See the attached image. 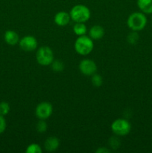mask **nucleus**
<instances>
[{"label": "nucleus", "instance_id": "1", "mask_svg": "<svg viewBox=\"0 0 152 153\" xmlns=\"http://www.w3.org/2000/svg\"><path fill=\"white\" fill-rule=\"evenodd\" d=\"M148 19L142 12H134L129 15L127 19L128 28L134 31H139L144 29L147 25Z\"/></svg>", "mask_w": 152, "mask_h": 153}, {"label": "nucleus", "instance_id": "2", "mask_svg": "<svg viewBox=\"0 0 152 153\" xmlns=\"http://www.w3.org/2000/svg\"><path fill=\"white\" fill-rule=\"evenodd\" d=\"M75 50L77 54L83 56L89 55L94 49V42L89 36H79L74 44Z\"/></svg>", "mask_w": 152, "mask_h": 153}, {"label": "nucleus", "instance_id": "3", "mask_svg": "<svg viewBox=\"0 0 152 153\" xmlns=\"http://www.w3.org/2000/svg\"><path fill=\"white\" fill-rule=\"evenodd\" d=\"M72 20L75 22H86L91 16V12L89 7L83 4H76L69 12Z\"/></svg>", "mask_w": 152, "mask_h": 153}, {"label": "nucleus", "instance_id": "4", "mask_svg": "<svg viewBox=\"0 0 152 153\" xmlns=\"http://www.w3.org/2000/svg\"><path fill=\"white\" fill-rule=\"evenodd\" d=\"M37 63L41 66L51 65L54 61V52L50 47L43 46L39 48L36 53Z\"/></svg>", "mask_w": 152, "mask_h": 153}, {"label": "nucleus", "instance_id": "5", "mask_svg": "<svg viewBox=\"0 0 152 153\" xmlns=\"http://www.w3.org/2000/svg\"><path fill=\"white\" fill-rule=\"evenodd\" d=\"M111 130L116 136H126L131 130V125L126 119L119 118L111 124Z\"/></svg>", "mask_w": 152, "mask_h": 153}, {"label": "nucleus", "instance_id": "6", "mask_svg": "<svg viewBox=\"0 0 152 153\" xmlns=\"http://www.w3.org/2000/svg\"><path fill=\"white\" fill-rule=\"evenodd\" d=\"M53 113L52 105L49 102H43L39 103L35 109V114L39 120L49 119Z\"/></svg>", "mask_w": 152, "mask_h": 153}, {"label": "nucleus", "instance_id": "7", "mask_svg": "<svg viewBox=\"0 0 152 153\" xmlns=\"http://www.w3.org/2000/svg\"><path fill=\"white\" fill-rule=\"evenodd\" d=\"M79 70L84 76H92L96 73L97 65L92 60L83 59L79 64Z\"/></svg>", "mask_w": 152, "mask_h": 153}, {"label": "nucleus", "instance_id": "8", "mask_svg": "<svg viewBox=\"0 0 152 153\" xmlns=\"http://www.w3.org/2000/svg\"><path fill=\"white\" fill-rule=\"evenodd\" d=\"M19 47L25 52H32L37 47V40L34 36L27 35L19 40Z\"/></svg>", "mask_w": 152, "mask_h": 153}, {"label": "nucleus", "instance_id": "9", "mask_svg": "<svg viewBox=\"0 0 152 153\" xmlns=\"http://www.w3.org/2000/svg\"><path fill=\"white\" fill-rule=\"evenodd\" d=\"M54 20L58 26H66L71 20L69 13L66 11H60L55 14Z\"/></svg>", "mask_w": 152, "mask_h": 153}, {"label": "nucleus", "instance_id": "10", "mask_svg": "<svg viewBox=\"0 0 152 153\" xmlns=\"http://www.w3.org/2000/svg\"><path fill=\"white\" fill-rule=\"evenodd\" d=\"M104 35V29L102 26L98 25H93L89 31V36L93 40H98L102 38Z\"/></svg>", "mask_w": 152, "mask_h": 153}, {"label": "nucleus", "instance_id": "11", "mask_svg": "<svg viewBox=\"0 0 152 153\" xmlns=\"http://www.w3.org/2000/svg\"><path fill=\"white\" fill-rule=\"evenodd\" d=\"M59 146L60 140L55 136L48 137L44 143V147L48 152H54V151L57 150Z\"/></svg>", "mask_w": 152, "mask_h": 153}, {"label": "nucleus", "instance_id": "12", "mask_svg": "<svg viewBox=\"0 0 152 153\" xmlns=\"http://www.w3.org/2000/svg\"><path fill=\"white\" fill-rule=\"evenodd\" d=\"M4 41L10 46H15L19 42V37L16 31L13 30H8L5 31L4 35Z\"/></svg>", "mask_w": 152, "mask_h": 153}, {"label": "nucleus", "instance_id": "13", "mask_svg": "<svg viewBox=\"0 0 152 153\" xmlns=\"http://www.w3.org/2000/svg\"><path fill=\"white\" fill-rule=\"evenodd\" d=\"M137 5L145 14L152 13V0H137Z\"/></svg>", "mask_w": 152, "mask_h": 153}, {"label": "nucleus", "instance_id": "14", "mask_svg": "<svg viewBox=\"0 0 152 153\" xmlns=\"http://www.w3.org/2000/svg\"><path fill=\"white\" fill-rule=\"evenodd\" d=\"M73 31L77 36L86 35L87 32V28L84 22H75L73 26Z\"/></svg>", "mask_w": 152, "mask_h": 153}, {"label": "nucleus", "instance_id": "15", "mask_svg": "<svg viewBox=\"0 0 152 153\" xmlns=\"http://www.w3.org/2000/svg\"><path fill=\"white\" fill-rule=\"evenodd\" d=\"M51 67L53 71L57 72V73H60L62 72L64 70V64L63 61H60V60H56V61H53V62L51 64Z\"/></svg>", "mask_w": 152, "mask_h": 153}, {"label": "nucleus", "instance_id": "16", "mask_svg": "<svg viewBox=\"0 0 152 153\" xmlns=\"http://www.w3.org/2000/svg\"><path fill=\"white\" fill-rule=\"evenodd\" d=\"M42 148L37 143H31L28 145L25 150L26 153H42Z\"/></svg>", "mask_w": 152, "mask_h": 153}, {"label": "nucleus", "instance_id": "17", "mask_svg": "<svg viewBox=\"0 0 152 153\" xmlns=\"http://www.w3.org/2000/svg\"><path fill=\"white\" fill-rule=\"evenodd\" d=\"M91 81H92V85L96 87V88H99L103 84L102 77H101V75L97 74V73L92 75V78H91Z\"/></svg>", "mask_w": 152, "mask_h": 153}, {"label": "nucleus", "instance_id": "18", "mask_svg": "<svg viewBox=\"0 0 152 153\" xmlns=\"http://www.w3.org/2000/svg\"><path fill=\"white\" fill-rule=\"evenodd\" d=\"M139 39V36L137 31H133L131 33H129V34L127 37V40H128V43L131 45H134L138 42Z\"/></svg>", "mask_w": 152, "mask_h": 153}, {"label": "nucleus", "instance_id": "19", "mask_svg": "<svg viewBox=\"0 0 152 153\" xmlns=\"http://www.w3.org/2000/svg\"><path fill=\"white\" fill-rule=\"evenodd\" d=\"M48 128V125L44 120H40L36 125V129L38 132L43 133L46 131Z\"/></svg>", "mask_w": 152, "mask_h": 153}, {"label": "nucleus", "instance_id": "20", "mask_svg": "<svg viewBox=\"0 0 152 153\" xmlns=\"http://www.w3.org/2000/svg\"><path fill=\"white\" fill-rule=\"evenodd\" d=\"M109 145L113 149H116L120 146V140L117 137H111L109 140Z\"/></svg>", "mask_w": 152, "mask_h": 153}, {"label": "nucleus", "instance_id": "21", "mask_svg": "<svg viewBox=\"0 0 152 153\" xmlns=\"http://www.w3.org/2000/svg\"><path fill=\"white\" fill-rule=\"evenodd\" d=\"M0 110H1V113L2 116L7 115L10 110V105L6 102H0Z\"/></svg>", "mask_w": 152, "mask_h": 153}, {"label": "nucleus", "instance_id": "22", "mask_svg": "<svg viewBox=\"0 0 152 153\" xmlns=\"http://www.w3.org/2000/svg\"><path fill=\"white\" fill-rule=\"evenodd\" d=\"M6 127H7V123H6L5 119L2 115H1L0 116V134L5 131Z\"/></svg>", "mask_w": 152, "mask_h": 153}, {"label": "nucleus", "instance_id": "23", "mask_svg": "<svg viewBox=\"0 0 152 153\" xmlns=\"http://www.w3.org/2000/svg\"><path fill=\"white\" fill-rule=\"evenodd\" d=\"M95 152H96V153H109V152H110V149H107V148L100 147V148H98V149H97Z\"/></svg>", "mask_w": 152, "mask_h": 153}, {"label": "nucleus", "instance_id": "24", "mask_svg": "<svg viewBox=\"0 0 152 153\" xmlns=\"http://www.w3.org/2000/svg\"><path fill=\"white\" fill-rule=\"evenodd\" d=\"M1 110H0V116H1Z\"/></svg>", "mask_w": 152, "mask_h": 153}]
</instances>
